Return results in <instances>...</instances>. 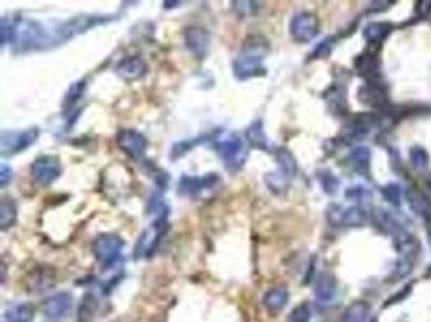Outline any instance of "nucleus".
<instances>
[{"mask_svg": "<svg viewBox=\"0 0 431 322\" xmlns=\"http://www.w3.org/2000/svg\"><path fill=\"white\" fill-rule=\"evenodd\" d=\"M327 100L329 108L334 115L342 116L347 113V100H346V91L339 86H333L331 89L327 92Z\"/></svg>", "mask_w": 431, "mask_h": 322, "instance_id": "26", "label": "nucleus"}, {"mask_svg": "<svg viewBox=\"0 0 431 322\" xmlns=\"http://www.w3.org/2000/svg\"><path fill=\"white\" fill-rule=\"evenodd\" d=\"M34 308L29 303L10 305L3 313L5 322H33Z\"/></svg>", "mask_w": 431, "mask_h": 322, "instance_id": "25", "label": "nucleus"}, {"mask_svg": "<svg viewBox=\"0 0 431 322\" xmlns=\"http://www.w3.org/2000/svg\"><path fill=\"white\" fill-rule=\"evenodd\" d=\"M41 131L37 128H31L26 131H3L0 135V150L3 157L23 152L28 147L36 142Z\"/></svg>", "mask_w": 431, "mask_h": 322, "instance_id": "7", "label": "nucleus"}, {"mask_svg": "<svg viewBox=\"0 0 431 322\" xmlns=\"http://www.w3.org/2000/svg\"><path fill=\"white\" fill-rule=\"evenodd\" d=\"M336 290H338V282H336V277H334L333 274H322L317 279V282H315V296H317L318 301H322V303H328V301H331L334 299V295H336Z\"/></svg>", "mask_w": 431, "mask_h": 322, "instance_id": "22", "label": "nucleus"}, {"mask_svg": "<svg viewBox=\"0 0 431 322\" xmlns=\"http://www.w3.org/2000/svg\"><path fill=\"white\" fill-rule=\"evenodd\" d=\"M53 285H55V271L51 269V267H36L28 276V287L31 292H46Z\"/></svg>", "mask_w": 431, "mask_h": 322, "instance_id": "20", "label": "nucleus"}, {"mask_svg": "<svg viewBox=\"0 0 431 322\" xmlns=\"http://www.w3.org/2000/svg\"><path fill=\"white\" fill-rule=\"evenodd\" d=\"M289 180H291L289 176L284 174V173H281L279 169L276 171V173L266 174V178H265V182H266V185H268V189L273 190L275 193L283 192V190L288 187Z\"/></svg>", "mask_w": 431, "mask_h": 322, "instance_id": "31", "label": "nucleus"}, {"mask_svg": "<svg viewBox=\"0 0 431 322\" xmlns=\"http://www.w3.org/2000/svg\"><path fill=\"white\" fill-rule=\"evenodd\" d=\"M370 161H372V152L368 147H354L351 153L347 155L346 164L349 169L357 173L358 176H370Z\"/></svg>", "mask_w": 431, "mask_h": 322, "instance_id": "19", "label": "nucleus"}, {"mask_svg": "<svg viewBox=\"0 0 431 322\" xmlns=\"http://www.w3.org/2000/svg\"><path fill=\"white\" fill-rule=\"evenodd\" d=\"M426 187H428V190H430V193H431V176L428 179H426Z\"/></svg>", "mask_w": 431, "mask_h": 322, "instance_id": "44", "label": "nucleus"}, {"mask_svg": "<svg viewBox=\"0 0 431 322\" xmlns=\"http://www.w3.org/2000/svg\"><path fill=\"white\" fill-rule=\"evenodd\" d=\"M15 222H17V205L13 200L2 198L0 202V229L7 231Z\"/></svg>", "mask_w": 431, "mask_h": 322, "instance_id": "27", "label": "nucleus"}, {"mask_svg": "<svg viewBox=\"0 0 431 322\" xmlns=\"http://www.w3.org/2000/svg\"><path fill=\"white\" fill-rule=\"evenodd\" d=\"M12 178H13V171L10 169L8 164L3 163L2 166H0V185L5 187V185L10 182V179Z\"/></svg>", "mask_w": 431, "mask_h": 322, "instance_id": "41", "label": "nucleus"}, {"mask_svg": "<svg viewBox=\"0 0 431 322\" xmlns=\"http://www.w3.org/2000/svg\"><path fill=\"white\" fill-rule=\"evenodd\" d=\"M358 75H360L367 82H383L381 71H380V60L375 52H363L362 55L356 58L354 63Z\"/></svg>", "mask_w": 431, "mask_h": 322, "instance_id": "16", "label": "nucleus"}, {"mask_svg": "<svg viewBox=\"0 0 431 322\" xmlns=\"http://www.w3.org/2000/svg\"><path fill=\"white\" fill-rule=\"evenodd\" d=\"M262 5L257 2H231V10L239 18H249L259 13Z\"/></svg>", "mask_w": 431, "mask_h": 322, "instance_id": "35", "label": "nucleus"}, {"mask_svg": "<svg viewBox=\"0 0 431 322\" xmlns=\"http://www.w3.org/2000/svg\"><path fill=\"white\" fill-rule=\"evenodd\" d=\"M291 322H310L312 319V311H310V306L307 303H302L299 306H295L293 310V313L289 316Z\"/></svg>", "mask_w": 431, "mask_h": 322, "instance_id": "37", "label": "nucleus"}, {"mask_svg": "<svg viewBox=\"0 0 431 322\" xmlns=\"http://www.w3.org/2000/svg\"><path fill=\"white\" fill-rule=\"evenodd\" d=\"M381 195L385 197L386 202H389L392 207L399 208L402 205V187L399 184H386L381 187Z\"/></svg>", "mask_w": 431, "mask_h": 322, "instance_id": "32", "label": "nucleus"}, {"mask_svg": "<svg viewBox=\"0 0 431 322\" xmlns=\"http://www.w3.org/2000/svg\"><path fill=\"white\" fill-rule=\"evenodd\" d=\"M392 29L394 26L389 21H373L363 29V37H365L368 46H381L392 32Z\"/></svg>", "mask_w": 431, "mask_h": 322, "instance_id": "21", "label": "nucleus"}, {"mask_svg": "<svg viewBox=\"0 0 431 322\" xmlns=\"http://www.w3.org/2000/svg\"><path fill=\"white\" fill-rule=\"evenodd\" d=\"M111 18L115 17H111V15H105V17L104 15H80V17L68 19V21L62 23L60 26L55 29V32H53L55 42L60 44L70 41V39L77 36V34L86 32L87 29L111 21Z\"/></svg>", "mask_w": 431, "mask_h": 322, "instance_id": "4", "label": "nucleus"}, {"mask_svg": "<svg viewBox=\"0 0 431 322\" xmlns=\"http://www.w3.org/2000/svg\"><path fill=\"white\" fill-rule=\"evenodd\" d=\"M29 173H31V179L34 184L39 185V187H48V185H52L60 178L62 163L57 157L44 155V157H39L34 161Z\"/></svg>", "mask_w": 431, "mask_h": 322, "instance_id": "8", "label": "nucleus"}, {"mask_svg": "<svg viewBox=\"0 0 431 322\" xmlns=\"http://www.w3.org/2000/svg\"><path fill=\"white\" fill-rule=\"evenodd\" d=\"M409 158L416 169H425L430 164V153L426 152V149L420 147V145H415V147L410 149Z\"/></svg>", "mask_w": 431, "mask_h": 322, "instance_id": "34", "label": "nucleus"}, {"mask_svg": "<svg viewBox=\"0 0 431 322\" xmlns=\"http://www.w3.org/2000/svg\"><path fill=\"white\" fill-rule=\"evenodd\" d=\"M84 89H86V81L73 82V84L70 86V89L66 91L65 99H63V106H65V108H70V106L75 105L76 102L81 99Z\"/></svg>", "mask_w": 431, "mask_h": 322, "instance_id": "33", "label": "nucleus"}, {"mask_svg": "<svg viewBox=\"0 0 431 322\" xmlns=\"http://www.w3.org/2000/svg\"><path fill=\"white\" fill-rule=\"evenodd\" d=\"M415 12L420 18H426L431 13V0H421L415 3Z\"/></svg>", "mask_w": 431, "mask_h": 322, "instance_id": "40", "label": "nucleus"}, {"mask_svg": "<svg viewBox=\"0 0 431 322\" xmlns=\"http://www.w3.org/2000/svg\"><path fill=\"white\" fill-rule=\"evenodd\" d=\"M331 42L329 41H323V42H320L318 46H317V48H315V50L312 52V57L313 60H318V58H327L329 53H331Z\"/></svg>", "mask_w": 431, "mask_h": 322, "instance_id": "39", "label": "nucleus"}, {"mask_svg": "<svg viewBox=\"0 0 431 322\" xmlns=\"http://www.w3.org/2000/svg\"><path fill=\"white\" fill-rule=\"evenodd\" d=\"M73 306V296L68 292H58L42 303V313L51 319H60L68 316Z\"/></svg>", "mask_w": 431, "mask_h": 322, "instance_id": "15", "label": "nucleus"}, {"mask_svg": "<svg viewBox=\"0 0 431 322\" xmlns=\"http://www.w3.org/2000/svg\"><path fill=\"white\" fill-rule=\"evenodd\" d=\"M97 299L92 292H86L84 296L81 299L80 308H77V321L80 322H89L92 319V316L95 314L97 311Z\"/></svg>", "mask_w": 431, "mask_h": 322, "instance_id": "28", "label": "nucleus"}, {"mask_svg": "<svg viewBox=\"0 0 431 322\" xmlns=\"http://www.w3.org/2000/svg\"><path fill=\"white\" fill-rule=\"evenodd\" d=\"M232 73L236 79L247 81L252 77L264 76L266 68L264 65V55L259 52V44L254 46H244V52L232 61Z\"/></svg>", "mask_w": 431, "mask_h": 322, "instance_id": "3", "label": "nucleus"}, {"mask_svg": "<svg viewBox=\"0 0 431 322\" xmlns=\"http://www.w3.org/2000/svg\"><path fill=\"white\" fill-rule=\"evenodd\" d=\"M368 316V306L365 303H356L347 310L344 322H365Z\"/></svg>", "mask_w": 431, "mask_h": 322, "instance_id": "36", "label": "nucleus"}, {"mask_svg": "<svg viewBox=\"0 0 431 322\" xmlns=\"http://www.w3.org/2000/svg\"><path fill=\"white\" fill-rule=\"evenodd\" d=\"M213 149L230 171L239 169L247 158L244 142L236 134L217 135V139L213 140Z\"/></svg>", "mask_w": 431, "mask_h": 322, "instance_id": "1", "label": "nucleus"}, {"mask_svg": "<svg viewBox=\"0 0 431 322\" xmlns=\"http://www.w3.org/2000/svg\"><path fill=\"white\" fill-rule=\"evenodd\" d=\"M368 214L360 207H342L333 203L327 209V221L334 227H362L367 222Z\"/></svg>", "mask_w": 431, "mask_h": 322, "instance_id": "6", "label": "nucleus"}, {"mask_svg": "<svg viewBox=\"0 0 431 322\" xmlns=\"http://www.w3.org/2000/svg\"><path fill=\"white\" fill-rule=\"evenodd\" d=\"M115 71L121 79L133 82L145 76L147 65H145V61L140 57H126L116 65Z\"/></svg>", "mask_w": 431, "mask_h": 322, "instance_id": "17", "label": "nucleus"}, {"mask_svg": "<svg viewBox=\"0 0 431 322\" xmlns=\"http://www.w3.org/2000/svg\"><path fill=\"white\" fill-rule=\"evenodd\" d=\"M276 163L279 166L281 173L288 174L291 179L294 178V174L297 173V164H295V160L293 155H291L286 149H279L275 152Z\"/></svg>", "mask_w": 431, "mask_h": 322, "instance_id": "29", "label": "nucleus"}, {"mask_svg": "<svg viewBox=\"0 0 431 322\" xmlns=\"http://www.w3.org/2000/svg\"><path fill=\"white\" fill-rule=\"evenodd\" d=\"M357 97L360 104L370 106V108L386 110L391 106L385 82H365L358 87Z\"/></svg>", "mask_w": 431, "mask_h": 322, "instance_id": "11", "label": "nucleus"}, {"mask_svg": "<svg viewBox=\"0 0 431 322\" xmlns=\"http://www.w3.org/2000/svg\"><path fill=\"white\" fill-rule=\"evenodd\" d=\"M425 221H426V234H428V242L431 245V209L428 211V214L425 216Z\"/></svg>", "mask_w": 431, "mask_h": 322, "instance_id": "43", "label": "nucleus"}, {"mask_svg": "<svg viewBox=\"0 0 431 322\" xmlns=\"http://www.w3.org/2000/svg\"><path fill=\"white\" fill-rule=\"evenodd\" d=\"M289 301V292L284 287H276V289H271L265 294L264 296V306L266 311L271 314L279 313V311L284 310V306L288 305Z\"/></svg>", "mask_w": 431, "mask_h": 322, "instance_id": "23", "label": "nucleus"}, {"mask_svg": "<svg viewBox=\"0 0 431 322\" xmlns=\"http://www.w3.org/2000/svg\"><path fill=\"white\" fill-rule=\"evenodd\" d=\"M125 242L116 234H100L92 242V253L95 260L100 263L105 269L115 266L120 261L121 252H123Z\"/></svg>", "mask_w": 431, "mask_h": 322, "instance_id": "5", "label": "nucleus"}, {"mask_svg": "<svg viewBox=\"0 0 431 322\" xmlns=\"http://www.w3.org/2000/svg\"><path fill=\"white\" fill-rule=\"evenodd\" d=\"M184 46H186L194 57L199 60L205 58L208 47H210V34L202 26H187L184 29Z\"/></svg>", "mask_w": 431, "mask_h": 322, "instance_id": "14", "label": "nucleus"}, {"mask_svg": "<svg viewBox=\"0 0 431 322\" xmlns=\"http://www.w3.org/2000/svg\"><path fill=\"white\" fill-rule=\"evenodd\" d=\"M372 221L373 224H375V227L378 229V231L383 234H387V236H392L394 238L397 236H401L402 232H405V229L401 226V222L397 221L394 214H391L389 211H386V209H383V208L373 209Z\"/></svg>", "mask_w": 431, "mask_h": 322, "instance_id": "18", "label": "nucleus"}, {"mask_svg": "<svg viewBox=\"0 0 431 322\" xmlns=\"http://www.w3.org/2000/svg\"><path fill=\"white\" fill-rule=\"evenodd\" d=\"M376 124H378V118L375 115H372V113L356 115L351 123L346 126V129L342 131L341 139L346 144L357 142V140L365 139Z\"/></svg>", "mask_w": 431, "mask_h": 322, "instance_id": "13", "label": "nucleus"}, {"mask_svg": "<svg viewBox=\"0 0 431 322\" xmlns=\"http://www.w3.org/2000/svg\"><path fill=\"white\" fill-rule=\"evenodd\" d=\"M370 197L372 192L367 187H363V185H351V187L346 190V198L349 200H357V202H360V200H367Z\"/></svg>", "mask_w": 431, "mask_h": 322, "instance_id": "38", "label": "nucleus"}, {"mask_svg": "<svg viewBox=\"0 0 431 322\" xmlns=\"http://www.w3.org/2000/svg\"><path fill=\"white\" fill-rule=\"evenodd\" d=\"M116 144H118L121 152H125L128 157L134 160L144 158L145 150H147L145 135L134 129H121L118 135H116Z\"/></svg>", "mask_w": 431, "mask_h": 322, "instance_id": "12", "label": "nucleus"}, {"mask_svg": "<svg viewBox=\"0 0 431 322\" xmlns=\"http://www.w3.org/2000/svg\"><path fill=\"white\" fill-rule=\"evenodd\" d=\"M246 140L249 142L250 147L260 149V150H271L270 149V140L265 134L264 123L260 120H257L252 123L249 128L246 129Z\"/></svg>", "mask_w": 431, "mask_h": 322, "instance_id": "24", "label": "nucleus"}, {"mask_svg": "<svg viewBox=\"0 0 431 322\" xmlns=\"http://www.w3.org/2000/svg\"><path fill=\"white\" fill-rule=\"evenodd\" d=\"M412 287H414V284H409L405 287V289H402L399 294H397L396 296H392V299H389L386 301V305L385 306H389V305H394L396 301H399V300H402V299H405V296H409L410 295V292H412Z\"/></svg>", "mask_w": 431, "mask_h": 322, "instance_id": "42", "label": "nucleus"}, {"mask_svg": "<svg viewBox=\"0 0 431 322\" xmlns=\"http://www.w3.org/2000/svg\"><path fill=\"white\" fill-rule=\"evenodd\" d=\"M168 231V209L163 208L158 213L155 222L149 229L140 234L138 243L134 248V258H149L154 255V252L158 248V243L162 242V238Z\"/></svg>", "mask_w": 431, "mask_h": 322, "instance_id": "2", "label": "nucleus"}, {"mask_svg": "<svg viewBox=\"0 0 431 322\" xmlns=\"http://www.w3.org/2000/svg\"><path fill=\"white\" fill-rule=\"evenodd\" d=\"M289 32L295 42H312L320 32V21L313 13L300 12L295 13L289 23Z\"/></svg>", "mask_w": 431, "mask_h": 322, "instance_id": "9", "label": "nucleus"}, {"mask_svg": "<svg viewBox=\"0 0 431 322\" xmlns=\"http://www.w3.org/2000/svg\"><path fill=\"white\" fill-rule=\"evenodd\" d=\"M221 182V178L217 173H208L202 178H192V176H183L178 182V193L183 197L196 198L205 190L217 187Z\"/></svg>", "mask_w": 431, "mask_h": 322, "instance_id": "10", "label": "nucleus"}, {"mask_svg": "<svg viewBox=\"0 0 431 322\" xmlns=\"http://www.w3.org/2000/svg\"><path fill=\"white\" fill-rule=\"evenodd\" d=\"M317 178L320 180V185H322L324 193H328V195L338 193L339 185H341V180H339L336 176L331 173V171H328V169L318 171Z\"/></svg>", "mask_w": 431, "mask_h": 322, "instance_id": "30", "label": "nucleus"}]
</instances>
